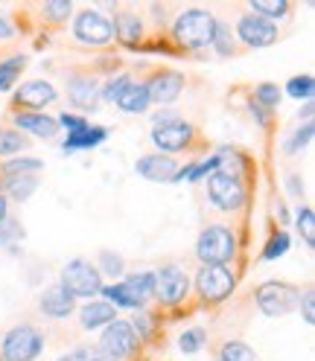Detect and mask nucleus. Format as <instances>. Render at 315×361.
Wrapping results in <instances>:
<instances>
[{
  "mask_svg": "<svg viewBox=\"0 0 315 361\" xmlns=\"http://www.w3.org/2000/svg\"><path fill=\"white\" fill-rule=\"evenodd\" d=\"M67 99L71 105H76L79 111H94L100 102V85L94 76H85V73H73L67 79Z\"/></svg>",
  "mask_w": 315,
  "mask_h": 361,
  "instance_id": "4468645a",
  "label": "nucleus"
},
{
  "mask_svg": "<svg viewBox=\"0 0 315 361\" xmlns=\"http://www.w3.org/2000/svg\"><path fill=\"white\" fill-rule=\"evenodd\" d=\"M254 300L260 306V312L266 314V318H283V314H289L292 309L298 306L301 300V291L292 286V283H263L257 291H254Z\"/></svg>",
  "mask_w": 315,
  "mask_h": 361,
  "instance_id": "39448f33",
  "label": "nucleus"
},
{
  "mask_svg": "<svg viewBox=\"0 0 315 361\" xmlns=\"http://www.w3.org/2000/svg\"><path fill=\"white\" fill-rule=\"evenodd\" d=\"M138 347H141V338H138V332L131 329L129 321H111V324L102 329L100 350H102L105 355H111V358L120 361V358L134 355V353H138Z\"/></svg>",
  "mask_w": 315,
  "mask_h": 361,
  "instance_id": "6e6552de",
  "label": "nucleus"
},
{
  "mask_svg": "<svg viewBox=\"0 0 315 361\" xmlns=\"http://www.w3.org/2000/svg\"><path fill=\"white\" fill-rule=\"evenodd\" d=\"M4 184H6V190L12 192V198L24 201V198H30V195L38 190V178H35V175H18V178H6Z\"/></svg>",
  "mask_w": 315,
  "mask_h": 361,
  "instance_id": "bb28decb",
  "label": "nucleus"
},
{
  "mask_svg": "<svg viewBox=\"0 0 315 361\" xmlns=\"http://www.w3.org/2000/svg\"><path fill=\"white\" fill-rule=\"evenodd\" d=\"M73 12V4L71 0H50V4H44V15H47L53 24H61V20H67Z\"/></svg>",
  "mask_w": 315,
  "mask_h": 361,
  "instance_id": "ea45409f",
  "label": "nucleus"
},
{
  "mask_svg": "<svg viewBox=\"0 0 315 361\" xmlns=\"http://www.w3.org/2000/svg\"><path fill=\"white\" fill-rule=\"evenodd\" d=\"M30 146L27 137H20V131L12 128H0V154H18Z\"/></svg>",
  "mask_w": 315,
  "mask_h": 361,
  "instance_id": "473e14b6",
  "label": "nucleus"
},
{
  "mask_svg": "<svg viewBox=\"0 0 315 361\" xmlns=\"http://www.w3.org/2000/svg\"><path fill=\"white\" fill-rule=\"evenodd\" d=\"M59 361H117V358L105 355L100 347H76V350H71L67 355H61Z\"/></svg>",
  "mask_w": 315,
  "mask_h": 361,
  "instance_id": "c9c22d12",
  "label": "nucleus"
},
{
  "mask_svg": "<svg viewBox=\"0 0 315 361\" xmlns=\"http://www.w3.org/2000/svg\"><path fill=\"white\" fill-rule=\"evenodd\" d=\"M73 35L88 47H105V44L114 41V24H111V18L88 9L73 20Z\"/></svg>",
  "mask_w": 315,
  "mask_h": 361,
  "instance_id": "9d476101",
  "label": "nucleus"
},
{
  "mask_svg": "<svg viewBox=\"0 0 315 361\" xmlns=\"http://www.w3.org/2000/svg\"><path fill=\"white\" fill-rule=\"evenodd\" d=\"M24 64H27L24 56H12V59H6V61H0V94L15 87L20 71H24Z\"/></svg>",
  "mask_w": 315,
  "mask_h": 361,
  "instance_id": "393cba45",
  "label": "nucleus"
},
{
  "mask_svg": "<svg viewBox=\"0 0 315 361\" xmlns=\"http://www.w3.org/2000/svg\"><path fill=\"white\" fill-rule=\"evenodd\" d=\"M73 300L76 298H94L102 291V274L97 271V265H91L88 259H73L61 268V283H59Z\"/></svg>",
  "mask_w": 315,
  "mask_h": 361,
  "instance_id": "7ed1b4c3",
  "label": "nucleus"
},
{
  "mask_svg": "<svg viewBox=\"0 0 315 361\" xmlns=\"http://www.w3.org/2000/svg\"><path fill=\"white\" fill-rule=\"evenodd\" d=\"M196 257L201 265H225L237 257V236L225 224H210L196 242Z\"/></svg>",
  "mask_w": 315,
  "mask_h": 361,
  "instance_id": "f03ea898",
  "label": "nucleus"
},
{
  "mask_svg": "<svg viewBox=\"0 0 315 361\" xmlns=\"http://www.w3.org/2000/svg\"><path fill=\"white\" fill-rule=\"evenodd\" d=\"M210 44L216 47V53H219V56H234V50H237L234 35H231V27H228V24H222V20H216Z\"/></svg>",
  "mask_w": 315,
  "mask_h": 361,
  "instance_id": "c85d7f7f",
  "label": "nucleus"
},
{
  "mask_svg": "<svg viewBox=\"0 0 315 361\" xmlns=\"http://www.w3.org/2000/svg\"><path fill=\"white\" fill-rule=\"evenodd\" d=\"M172 120H178L175 111H158L155 114V126H164V123H172Z\"/></svg>",
  "mask_w": 315,
  "mask_h": 361,
  "instance_id": "a18cd8bd",
  "label": "nucleus"
},
{
  "mask_svg": "<svg viewBox=\"0 0 315 361\" xmlns=\"http://www.w3.org/2000/svg\"><path fill=\"white\" fill-rule=\"evenodd\" d=\"M298 306L304 309V321L312 326L315 324V295H312V288H307V295L298 300Z\"/></svg>",
  "mask_w": 315,
  "mask_h": 361,
  "instance_id": "37998d69",
  "label": "nucleus"
},
{
  "mask_svg": "<svg viewBox=\"0 0 315 361\" xmlns=\"http://www.w3.org/2000/svg\"><path fill=\"white\" fill-rule=\"evenodd\" d=\"M15 126L20 131H32L35 137H44V140L59 134V123L50 114H15Z\"/></svg>",
  "mask_w": 315,
  "mask_h": 361,
  "instance_id": "6ab92c4d",
  "label": "nucleus"
},
{
  "mask_svg": "<svg viewBox=\"0 0 315 361\" xmlns=\"http://www.w3.org/2000/svg\"><path fill=\"white\" fill-rule=\"evenodd\" d=\"M102 298H108L105 303H111V306H123V309H134V312H141L143 309V300L134 295V291L126 286V283H114V286H102V291H100Z\"/></svg>",
  "mask_w": 315,
  "mask_h": 361,
  "instance_id": "4be33fe9",
  "label": "nucleus"
},
{
  "mask_svg": "<svg viewBox=\"0 0 315 361\" xmlns=\"http://www.w3.org/2000/svg\"><path fill=\"white\" fill-rule=\"evenodd\" d=\"M216 361H257V358H254V350L245 341H228L219 350Z\"/></svg>",
  "mask_w": 315,
  "mask_h": 361,
  "instance_id": "7c9ffc66",
  "label": "nucleus"
},
{
  "mask_svg": "<svg viewBox=\"0 0 315 361\" xmlns=\"http://www.w3.org/2000/svg\"><path fill=\"white\" fill-rule=\"evenodd\" d=\"M123 114H143V111L152 105L149 102V90H146V82H131L126 90H123V97L114 102Z\"/></svg>",
  "mask_w": 315,
  "mask_h": 361,
  "instance_id": "412c9836",
  "label": "nucleus"
},
{
  "mask_svg": "<svg viewBox=\"0 0 315 361\" xmlns=\"http://www.w3.org/2000/svg\"><path fill=\"white\" fill-rule=\"evenodd\" d=\"M208 195L213 201V207L225 210V213H234L245 204V187L242 180L234 175H225V172H213L208 178Z\"/></svg>",
  "mask_w": 315,
  "mask_h": 361,
  "instance_id": "1a4fd4ad",
  "label": "nucleus"
},
{
  "mask_svg": "<svg viewBox=\"0 0 315 361\" xmlns=\"http://www.w3.org/2000/svg\"><path fill=\"white\" fill-rule=\"evenodd\" d=\"M0 361H4V358H0Z\"/></svg>",
  "mask_w": 315,
  "mask_h": 361,
  "instance_id": "3c124183",
  "label": "nucleus"
},
{
  "mask_svg": "<svg viewBox=\"0 0 315 361\" xmlns=\"http://www.w3.org/2000/svg\"><path fill=\"white\" fill-rule=\"evenodd\" d=\"M41 350H44V335L30 324H20L4 335L0 358L4 361H35L41 355Z\"/></svg>",
  "mask_w": 315,
  "mask_h": 361,
  "instance_id": "20e7f679",
  "label": "nucleus"
},
{
  "mask_svg": "<svg viewBox=\"0 0 315 361\" xmlns=\"http://www.w3.org/2000/svg\"><path fill=\"white\" fill-rule=\"evenodd\" d=\"M205 341H208V332L201 329V326L184 329V332H182V338H178V344H182V353H190V355L205 347Z\"/></svg>",
  "mask_w": 315,
  "mask_h": 361,
  "instance_id": "72a5a7b5",
  "label": "nucleus"
},
{
  "mask_svg": "<svg viewBox=\"0 0 315 361\" xmlns=\"http://www.w3.org/2000/svg\"><path fill=\"white\" fill-rule=\"evenodd\" d=\"M251 12L275 24L278 18H283L289 12V4H286V0H251Z\"/></svg>",
  "mask_w": 315,
  "mask_h": 361,
  "instance_id": "cd10ccee",
  "label": "nucleus"
},
{
  "mask_svg": "<svg viewBox=\"0 0 315 361\" xmlns=\"http://www.w3.org/2000/svg\"><path fill=\"white\" fill-rule=\"evenodd\" d=\"M187 291H190V277L182 265H164L161 271H155V298L164 306L184 303Z\"/></svg>",
  "mask_w": 315,
  "mask_h": 361,
  "instance_id": "0eeeda50",
  "label": "nucleus"
},
{
  "mask_svg": "<svg viewBox=\"0 0 315 361\" xmlns=\"http://www.w3.org/2000/svg\"><path fill=\"white\" fill-rule=\"evenodd\" d=\"M289 190L295 192V195H301V192H304V184H301L298 178H289Z\"/></svg>",
  "mask_w": 315,
  "mask_h": 361,
  "instance_id": "09e8293b",
  "label": "nucleus"
},
{
  "mask_svg": "<svg viewBox=\"0 0 315 361\" xmlns=\"http://www.w3.org/2000/svg\"><path fill=\"white\" fill-rule=\"evenodd\" d=\"M56 123H59V128H67V134L88 126V120H85V117H76V114H61Z\"/></svg>",
  "mask_w": 315,
  "mask_h": 361,
  "instance_id": "c03bdc74",
  "label": "nucleus"
},
{
  "mask_svg": "<svg viewBox=\"0 0 315 361\" xmlns=\"http://www.w3.org/2000/svg\"><path fill=\"white\" fill-rule=\"evenodd\" d=\"M24 236V231H20V224L15 221V219H4L0 221V242H9V239H20Z\"/></svg>",
  "mask_w": 315,
  "mask_h": 361,
  "instance_id": "a19ab883",
  "label": "nucleus"
},
{
  "mask_svg": "<svg viewBox=\"0 0 315 361\" xmlns=\"http://www.w3.org/2000/svg\"><path fill=\"white\" fill-rule=\"evenodd\" d=\"M105 137H108V128H102V126H91V123H88L85 128H76V131L67 134V140H64V152L94 149V146L105 143Z\"/></svg>",
  "mask_w": 315,
  "mask_h": 361,
  "instance_id": "aec40b11",
  "label": "nucleus"
},
{
  "mask_svg": "<svg viewBox=\"0 0 315 361\" xmlns=\"http://www.w3.org/2000/svg\"><path fill=\"white\" fill-rule=\"evenodd\" d=\"M141 35H143V27H141V18H138V15L126 12V15L117 18V24H114V38H117L120 44H126V47H138Z\"/></svg>",
  "mask_w": 315,
  "mask_h": 361,
  "instance_id": "5701e85b",
  "label": "nucleus"
},
{
  "mask_svg": "<svg viewBox=\"0 0 315 361\" xmlns=\"http://www.w3.org/2000/svg\"><path fill=\"white\" fill-rule=\"evenodd\" d=\"M9 216V210H6V195H0V221H4Z\"/></svg>",
  "mask_w": 315,
  "mask_h": 361,
  "instance_id": "8fccbe9b",
  "label": "nucleus"
},
{
  "mask_svg": "<svg viewBox=\"0 0 315 361\" xmlns=\"http://www.w3.org/2000/svg\"><path fill=\"white\" fill-rule=\"evenodd\" d=\"M196 137V128L184 120H172L164 126H155L152 131V143L161 154H172V152H184Z\"/></svg>",
  "mask_w": 315,
  "mask_h": 361,
  "instance_id": "9b49d317",
  "label": "nucleus"
},
{
  "mask_svg": "<svg viewBox=\"0 0 315 361\" xmlns=\"http://www.w3.org/2000/svg\"><path fill=\"white\" fill-rule=\"evenodd\" d=\"M234 286H237L234 271L225 268V265H201V271L196 274L198 298L205 300V303H222V300H228Z\"/></svg>",
  "mask_w": 315,
  "mask_h": 361,
  "instance_id": "423d86ee",
  "label": "nucleus"
},
{
  "mask_svg": "<svg viewBox=\"0 0 315 361\" xmlns=\"http://www.w3.org/2000/svg\"><path fill=\"white\" fill-rule=\"evenodd\" d=\"M79 321H82V329L91 332V329H100V326H108L111 321H117V312L105 300H91L79 312Z\"/></svg>",
  "mask_w": 315,
  "mask_h": 361,
  "instance_id": "a211bd4d",
  "label": "nucleus"
},
{
  "mask_svg": "<svg viewBox=\"0 0 315 361\" xmlns=\"http://www.w3.org/2000/svg\"><path fill=\"white\" fill-rule=\"evenodd\" d=\"M56 87L50 82H44V79H32L27 85H20L15 90V102L18 105H24V108H35V111H44V105H50L56 102Z\"/></svg>",
  "mask_w": 315,
  "mask_h": 361,
  "instance_id": "dca6fc26",
  "label": "nucleus"
},
{
  "mask_svg": "<svg viewBox=\"0 0 315 361\" xmlns=\"http://www.w3.org/2000/svg\"><path fill=\"white\" fill-rule=\"evenodd\" d=\"M134 79L129 76V73H120V76H114V79H111L102 90H100V99H105V102H117L120 97H123V90L131 85Z\"/></svg>",
  "mask_w": 315,
  "mask_h": 361,
  "instance_id": "f704fd0d",
  "label": "nucleus"
},
{
  "mask_svg": "<svg viewBox=\"0 0 315 361\" xmlns=\"http://www.w3.org/2000/svg\"><path fill=\"white\" fill-rule=\"evenodd\" d=\"M12 35H15L12 24H9V20H6L4 15H0V38H12Z\"/></svg>",
  "mask_w": 315,
  "mask_h": 361,
  "instance_id": "de8ad7c7",
  "label": "nucleus"
},
{
  "mask_svg": "<svg viewBox=\"0 0 315 361\" xmlns=\"http://www.w3.org/2000/svg\"><path fill=\"white\" fill-rule=\"evenodd\" d=\"M298 231H301L304 242L312 247L315 245V213H312V207H298Z\"/></svg>",
  "mask_w": 315,
  "mask_h": 361,
  "instance_id": "4c0bfd02",
  "label": "nucleus"
},
{
  "mask_svg": "<svg viewBox=\"0 0 315 361\" xmlns=\"http://www.w3.org/2000/svg\"><path fill=\"white\" fill-rule=\"evenodd\" d=\"M178 172V161H172L170 154H143L138 161V175H143L146 180H155V184H172V178Z\"/></svg>",
  "mask_w": 315,
  "mask_h": 361,
  "instance_id": "2eb2a0df",
  "label": "nucleus"
},
{
  "mask_svg": "<svg viewBox=\"0 0 315 361\" xmlns=\"http://www.w3.org/2000/svg\"><path fill=\"white\" fill-rule=\"evenodd\" d=\"M286 94L292 97V99H312V94H315V79L307 73V76H295V79H289L286 82Z\"/></svg>",
  "mask_w": 315,
  "mask_h": 361,
  "instance_id": "2f4dec72",
  "label": "nucleus"
},
{
  "mask_svg": "<svg viewBox=\"0 0 315 361\" xmlns=\"http://www.w3.org/2000/svg\"><path fill=\"white\" fill-rule=\"evenodd\" d=\"M134 295H138L143 303L146 300H152L155 298V271H141V274H131V277H126L123 280Z\"/></svg>",
  "mask_w": 315,
  "mask_h": 361,
  "instance_id": "b1692460",
  "label": "nucleus"
},
{
  "mask_svg": "<svg viewBox=\"0 0 315 361\" xmlns=\"http://www.w3.org/2000/svg\"><path fill=\"white\" fill-rule=\"evenodd\" d=\"M213 27H216V18L205 9H187L175 18L172 24V35L175 41L187 50H201L208 47L210 38H213Z\"/></svg>",
  "mask_w": 315,
  "mask_h": 361,
  "instance_id": "f257e3e1",
  "label": "nucleus"
},
{
  "mask_svg": "<svg viewBox=\"0 0 315 361\" xmlns=\"http://www.w3.org/2000/svg\"><path fill=\"white\" fill-rule=\"evenodd\" d=\"M289 251V233H283V231H278L272 239H268V245H266V251H263V259L266 262H272V259H278V257H283Z\"/></svg>",
  "mask_w": 315,
  "mask_h": 361,
  "instance_id": "58836bf2",
  "label": "nucleus"
},
{
  "mask_svg": "<svg viewBox=\"0 0 315 361\" xmlns=\"http://www.w3.org/2000/svg\"><path fill=\"white\" fill-rule=\"evenodd\" d=\"M184 85H187L184 73H178V71H158V73L146 82L149 102H155V105H170V102H175L178 97H182Z\"/></svg>",
  "mask_w": 315,
  "mask_h": 361,
  "instance_id": "f8f14e48",
  "label": "nucleus"
},
{
  "mask_svg": "<svg viewBox=\"0 0 315 361\" xmlns=\"http://www.w3.org/2000/svg\"><path fill=\"white\" fill-rule=\"evenodd\" d=\"M123 257L120 254H111V251H102L100 254V274H105V277H123Z\"/></svg>",
  "mask_w": 315,
  "mask_h": 361,
  "instance_id": "e433bc0d",
  "label": "nucleus"
},
{
  "mask_svg": "<svg viewBox=\"0 0 315 361\" xmlns=\"http://www.w3.org/2000/svg\"><path fill=\"white\" fill-rule=\"evenodd\" d=\"M38 309L47 314V318H53V321H64V318H71V314H73L76 303H73V298L67 295L61 286H53V288H47V291L41 295Z\"/></svg>",
  "mask_w": 315,
  "mask_h": 361,
  "instance_id": "f3484780",
  "label": "nucleus"
},
{
  "mask_svg": "<svg viewBox=\"0 0 315 361\" xmlns=\"http://www.w3.org/2000/svg\"><path fill=\"white\" fill-rule=\"evenodd\" d=\"M280 87L278 85H272V82H263V85H257L254 87V99L251 102H257L260 108H266V111H272V108H278L280 105Z\"/></svg>",
  "mask_w": 315,
  "mask_h": 361,
  "instance_id": "c756f323",
  "label": "nucleus"
},
{
  "mask_svg": "<svg viewBox=\"0 0 315 361\" xmlns=\"http://www.w3.org/2000/svg\"><path fill=\"white\" fill-rule=\"evenodd\" d=\"M251 114L260 120V126H268V111H266V108H260L257 102H251Z\"/></svg>",
  "mask_w": 315,
  "mask_h": 361,
  "instance_id": "49530a36",
  "label": "nucleus"
},
{
  "mask_svg": "<svg viewBox=\"0 0 315 361\" xmlns=\"http://www.w3.org/2000/svg\"><path fill=\"white\" fill-rule=\"evenodd\" d=\"M44 169V161H38V157H15V161H6L4 166H0V172H4L6 178H18V175H35Z\"/></svg>",
  "mask_w": 315,
  "mask_h": 361,
  "instance_id": "a878e982",
  "label": "nucleus"
},
{
  "mask_svg": "<svg viewBox=\"0 0 315 361\" xmlns=\"http://www.w3.org/2000/svg\"><path fill=\"white\" fill-rule=\"evenodd\" d=\"M237 35L249 47H268V44L278 41V24H272V20H266L260 15H242L237 24Z\"/></svg>",
  "mask_w": 315,
  "mask_h": 361,
  "instance_id": "ddd939ff",
  "label": "nucleus"
},
{
  "mask_svg": "<svg viewBox=\"0 0 315 361\" xmlns=\"http://www.w3.org/2000/svg\"><path fill=\"white\" fill-rule=\"evenodd\" d=\"M309 140H312V123H304V128L295 131V140H289L286 149H289V152H298V149H304Z\"/></svg>",
  "mask_w": 315,
  "mask_h": 361,
  "instance_id": "79ce46f5",
  "label": "nucleus"
}]
</instances>
